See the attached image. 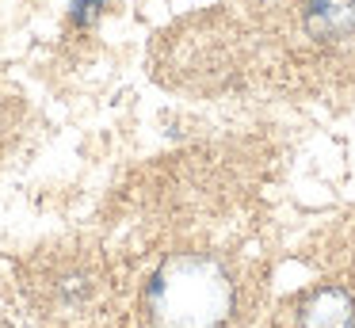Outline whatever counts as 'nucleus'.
I'll return each instance as SVG.
<instances>
[{"instance_id":"f03ea898","label":"nucleus","mask_w":355,"mask_h":328,"mask_svg":"<svg viewBox=\"0 0 355 328\" xmlns=\"http://www.w3.org/2000/svg\"><path fill=\"white\" fill-rule=\"evenodd\" d=\"M302 328H355V302L336 286H324L302 305Z\"/></svg>"},{"instance_id":"20e7f679","label":"nucleus","mask_w":355,"mask_h":328,"mask_svg":"<svg viewBox=\"0 0 355 328\" xmlns=\"http://www.w3.org/2000/svg\"><path fill=\"white\" fill-rule=\"evenodd\" d=\"M100 4H103V0H77V19H88Z\"/></svg>"},{"instance_id":"7ed1b4c3","label":"nucleus","mask_w":355,"mask_h":328,"mask_svg":"<svg viewBox=\"0 0 355 328\" xmlns=\"http://www.w3.org/2000/svg\"><path fill=\"white\" fill-rule=\"evenodd\" d=\"M306 31L313 38H344L355 31V0H306Z\"/></svg>"},{"instance_id":"f257e3e1","label":"nucleus","mask_w":355,"mask_h":328,"mask_svg":"<svg viewBox=\"0 0 355 328\" xmlns=\"http://www.w3.org/2000/svg\"><path fill=\"white\" fill-rule=\"evenodd\" d=\"M149 305L161 328H218L233 309V282L207 256H180L157 271Z\"/></svg>"}]
</instances>
